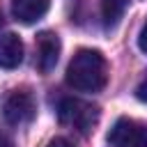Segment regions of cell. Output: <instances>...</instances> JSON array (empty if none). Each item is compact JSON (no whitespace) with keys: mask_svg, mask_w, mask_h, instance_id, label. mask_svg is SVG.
I'll list each match as a JSON object with an SVG mask.
<instances>
[{"mask_svg":"<svg viewBox=\"0 0 147 147\" xmlns=\"http://www.w3.org/2000/svg\"><path fill=\"white\" fill-rule=\"evenodd\" d=\"M108 83V62L99 51L80 48L67 67V85L78 92H101Z\"/></svg>","mask_w":147,"mask_h":147,"instance_id":"obj_1","label":"cell"},{"mask_svg":"<svg viewBox=\"0 0 147 147\" xmlns=\"http://www.w3.org/2000/svg\"><path fill=\"white\" fill-rule=\"evenodd\" d=\"M57 117L64 126H71L78 133H90V131H94V126L99 122V108L90 101H83L76 96H64L57 103Z\"/></svg>","mask_w":147,"mask_h":147,"instance_id":"obj_2","label":"cell"},{"mask_svg":"<svg viewBox=\"0 0 147 147\" xmlns=\"http://www.w3.org/2000/svg\"><path fill=\"white\" fill-rule=\"evenodd\" d=\"M34 96L28 92V90H11L7 96H5V103H2V117L7 124L11 126H23L28 122H32L34 117Z\"/></svg>","mask_w":147,"mask_h":147,"instance_id":"obj_3","label":"cell"},{"mask_svg":"<svg viewBox=\"0 0 147 147\" xmlns=\"http://www.w3.org/2000/svg\"><path fill=\"white\" fill-rule=\"evenodd\" d=\"M108 142L115 147H147V126L129 117H119L108 133Z\"/></svg>","mask_w":147,"mask_h":147,"instance_id":"obj_4","label":"cell"},{"mask_svg":"<svg viewBox=\"0 0 147 147\" xmlns=\"http://www.w3.org/2000/svg\"><path fill=\"white\" fill-rule=\"evenodd\" d=\"M60 51H62V44H60V37L55 32H41L37 37V67L41 74H51L60 60Z\"/></svg>","mask_w":147,"mask_h":147,"instance_id":"obj_5","label":"cell"},{"mask_svg":"<svg viewBox=\"0 0 147 147\" xmlns=\"http://www.w3.org/2000/svg\"><path fill=\"white\" fill-rule=\"evenodd\" d=\"M51 0H11V14L16 21L30 25L46 16Z\"/></svg>","mask_w":147,"mask_h":147,"instance_id":"obj_6","label":"cell"},{"mask_svg":"<svg viewBox=\"0 0 147 147\" xmlns=\"http://www.w3.org/2000/svg\"><path fill=\"white\" fill-rule=\"evenodd\" d=\"M23 62V41L18 34L7 32L0 37V67L2 69H16Z\"/></svg>","mask_w":147,"mask_h":147,"instance_id":"obj_7","label":"cell"},{"mask_svg":"<svg viewBox=\"0 0 147 147\" xmlns=\"http://www.w3.org/2000/svg\"><path fill=\"white\" fill-rule=\"evenodd\" d=\"M129 0H101V18L106 28H115L119 23V18L124 16Z\"/></svg>","mask_w":147,"mask_h":147,"instance_id":"obj_8","label":"cell"},{"mask_svg":"<svg viewBox=\"0 0 147 147\" xmlns=\"http://www.w3.org/2000/svg\"><path fill=\"white\" fill-rule=\"evenodd\" d=\"M138 46H140V51L147 55V21L142 23V28H140V34H138Z\"/></svg>","mask_w":147,"mask_h":147,"instance_id":"obj_9","label":"cell"},{"mask_svg":"<svg viewBox=\"0 0 147 147\" xmlns=\"http://www.w3.org/2000/svg\"><path fill=\"white\" fill-rule=\"evenodd\" d=\"M136 96L142 101V103H147V76L140 80V85L136 87Z\"/></svg>","mask_w":147,"mask_h":147,"instance_id":"obj_10","label":"cell"},{"mask_svg":"<svg viewBox=\"0 0 147 147\" xmlns=\"http://www.w3.org/2000/svg\"><path fill=\"white\" fill-rule=\"evenodd\" d=\"M48 147H76V145L71 140H67V138H53L48 142Z\"/></svg>","mask_w":147,"mask_h":147,"instance_id":"obj_11","label":"cell"},{"mask_svg":"<svg viewBox=\"0 0 147 147\" xmlns=\"http://www.w3.org/2000/svg\"><path fill=\"white\" fill-rule=\"evenodd\" d=\"M0 147H11V142H9L5 136H0Z\"/></svg>","mask_w":147,"mask_h":147,"instance_id":"obj_12","label":"cell"},{"mask_svg":"<svg viewBox=\"0 0 147 147\" xmlns=\"http://www.w3.org/2000/svg\"><path fill=\"white\" fill-rule=\"evenodd\" d=\"M0 23H2V14H0Z\"/></svg>","mask_w":147,"mask_h":147,"instance_id":"obj_13","label":"cell"}]
</instances>
